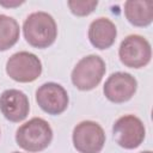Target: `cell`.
I'll return each mask as SVG.
<instances>
[{"instance_id": "5b68a950", "label": "cell", "mask_w": 153, "mask_h": 153, "mask_svg": "<svg viewBox=\"0 0 153 153\" xmlns=\"http://www.w3.org/2000/svg\"><path fill=\"white\" fill-rule=\"evenodd\" d=\"M118 56L121 62L129 68L145 67L151 61V44L140 35H129L122 41L118 49Z\"/></svg>"}, {"instance_id": "7c38bea8", "label": "cell", "mask_w": 153, "mask_h": 153, "mask_svg": "<svg viewBox=\"0 0 153 153\" xmlns=\"http://www.w3.org/2000/svg\"><path fill=\"white\" fill-rule=\"evenodd\" d=\"M124 14L135 26H147L153 20V1L128 0L124 2Z\"/></svg>"}, {"instance_id": "4fadbf2b", "label": "cell", "mask_w": 153, "mask_h": 153, "mask_svg": "<svg viewBox=\"0 0 153 153\" xmlns=\"http://www.w3.org/2000/svg\"><path fill=\"white\" fill-rule=\"evenodd\" d=\"M19 24L10 16L0 14V51L13 47L19 38Z\"/></svg>"}, {"instance_id": "8fae6325", "label": "cell", "mask_w": 153, "mask_h": 153, "mask_svg": "<svg viewBox=\"0 0 153 153\" xmlns=\"http://www.w3.org/2000/svg\"><path fill=\"white\" fill-rule=\"evenodd\" d=\"M117 30L115 24L109 18H97L94 19L88 27V39L91 44L97 49H108L110 48L116 39Z\"/></svg>"}, {"instance_id": "5bb4252c", "label": "cell", "mask_w": 153, "mask_h": 153, "mask_svg": "<svg viewBox=\"0 0 153 153\" xmlns=\"http://www.w3.org/2000/svg\"><path fill=\"white\" fill-rule=\"evenodd\" d=\"M71 12L78 17L88 16L98 5L97 0H69L67 2Z\"/></svg>"}, {"instance_id": "6da1fadb", "label": "cell", "mask_w": 153, "mask_h": 153, "mask_svg": "<svg viewBox=\"0 0 153 153\" xmlns=\"http://www.w3.org/2000/svg\"><path fill=\"white\" fill-rule=\"evenodd\" d=\"M23 33L26 42L35 48H48L57 36V26L54 18L47 12L31 13L23 24Z\"/></svg>"}, {"instance_id": "9c48e42d", "label": "cell", "mask_w": 153, "mask_h": 153, "mask_svg": "<svg viewBox=\"0 0 153 153\" xmlns=\"http://www.w3.org/2000/svg\"><path fill=\"white\" fill-rule=\"evenodd\" d=\"M136 79L126 72L112 73L105 81L103 91L104 96L112 103H124L129 100L136 92Z\"/></svg>"}, {"instance_id": "3957f363", "label": "cell", "mask_w": 153, "mask_h": 153, "mask_svg": "<svg viewBox=\"0 0 153 153\" xmlns=\"http://www.w3.org/2000/svg\"><path fill=\"white\" fill-rule=\"evenodd\" d=\"M106 67L103 59L98 55H87L82 57L72 71V82L80 91L94 88L103 79Z\"/></svg>"}, {"instance_id": "ba28073f", "label": "cell", "mask_w": 153, "mask_h": 153, "mask_svg": "<svg viewBox=\"0 0 153 153\" xmlns=\"http://www.w3.org/2000/svg\"><path fill=\"white\" fill-rule=\"evenodd\" d=\"M36 102L49 115H60L68 106L67 91L56 82H45L36 91Z\"/></svg>"}, {"instance_id": "52a82bcc", "label": "cell", "mask_w": 153, "mask_h": 153, "mask_svg": "<svg viewBox=\"0 0 153 153\" xmlns=\"http://www.w3.org/2000/svg\"><path fill=\"white\" fill-rule=\"evenodd\" d=\"M112 134L118 146L127 149H134L142 143L146 130L139 117L134 115H124L115 122Z\"/></svg>"}, {"instance_id": "30bf717a", "label": "cell", "mask_w": 153, "mask_h": 153, "mask_svg": "<svg viewBox=\"0 0 153 153\" xmlns=\"http://www.w3.org/2000/svg\"><path fill=\"white\" fill-rule=\"evenodd\" d=\"M0 110L6 120L11 122H20L29 115V98L20 90H6L0 94Z\"/></svg>"}, {"instance_id": "8992f818", "label": "cell", "mask_w": 153, "mask_h": 153, "mask_svg": "<svg viewBox=\"0 0 153 153\" xmlns=\"http://www.w3.org/2000/svg\"><path fill=\"white\" fill-rule=\"evenodd\" d=\"M73 145L80 153H99L105 143L103 128L93 121H82L73 129Z\"/></svg>"}, {"instance_id": "2e32d148", "label": "cell", "mask_w": 153, "mask_h": 153, "mask_svg": "<svg viewBox=\"0 0 153 153\" xmlns=\"http://www.w3.org/2000/svg\"><path fill=\"white\" fill-rule=\"evenodd\" d=\"M140 153H152L151 151H145V152H140Z\"/></svg>"}, {"instance_id": "277c9868", "label": "cell", "mask_w": 153, "mask_h": 153, "mask_svg": "<svg viewBox=\"0 0 153 153\" xmlns=\"http://www.w3.org/2000/svg\"><path fill=\"white\" fill-rule=\"evenodd\" d=\"M7 75L18 82H31L42 73L41 60L32 53L19 51L10 56L6 62Z\"/></svg>"}, {"instance_id": "9a60e30c", "label": "cell", "mask_w": 153, "mask_h": 153, "mask_svg": "<svg viewBox=\"0 0 153 153\" xmlns=\"http://www.w3.org/2000/svg\"><path fill=\"white\" fill-rule=\"evenodd\" d=\"M24 1H5V0H0V6H4V7H17V6H20L23 5Z\"/></svg>"}, {"instance_id": "e0dca14e", "label": "cell", "mask_w": 153, "mask_h": 153, "mask_svg": "<svg viewBox=\"0 0 153 153\" xmlns=\"http://www.w3.org/2000/svg\"><path fill=\"white\" fill-rule=\"evenodd\" d=\"M13 153H19V152H13Z\"/></svg>"}, {"instance_id": "7a4b0ae2", "label": "cell", "mask_w": 153, "mask_h": 153, "mask_svg": "<svg viewBox=\"0 0 153 153\" xmlns=\"http://www.w3.org/2000/svg\"><path fill=\"white\" fill-rule=\"evenodd\" d=\"M53 139V130L49 123L39 117H33L22 124L16 133V141L19 147L27 152L45 149Z\"/></svg>"}]
</instances>
